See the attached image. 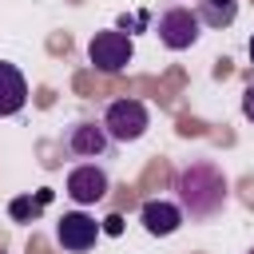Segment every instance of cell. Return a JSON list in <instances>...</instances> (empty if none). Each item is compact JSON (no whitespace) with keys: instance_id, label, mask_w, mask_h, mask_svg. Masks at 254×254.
I'll list each match as a JSON object with an SVG mask.
<instances>
[{"instance_id":"6da1fadb","label":"cell","mask_w":254,"mask_h":254,"mask_svg":"<svg viewBox=\"0 0 254 254\" xmlns=\"http://www.w3.org/2000/svg\"><path fill=\"white\" fill-rule=\"evenodd\" d=\"M175 198H179V210L183 218H194V222H206L214 218L222 206H226V175L198 159V163H187L175 179Z\"/></svg>"},{"instance_id":"7a4b0ae2","label":"cell","mask_w":254,"mask_h":254,"mask_svg":"<svg viewBox=\"0 0 254 254\" xmlns=\"http://www.w3.org/2000/svg\"><path fill=\"white\" fill-rule=\"evenodd\" d=\"M103 127H107L111 143H135V139H143V131L151 127L147 103H143V99H131V95L107 103V111H103Z\"/></svg>"},{"instance_id":"3957f363","label":"cell","mask_w":254,"mask_h":254,"mask_svg":"<svg viewBox=\"0 0 254 254\" xmlns=\"http://www.w3.org/2000/svg\"><path fill=\"white\" fill-rule=\"evenodd\" d=\"M131 56H135V44H131V36L119 32V28H111V32H95L91 44H87V60H91L95 71H103V75L123 71V67L131 64Z\"/></svg>"},{"instance_id":"277c9868","label":"cell","mask_w":254,"mask_h":254,"mask_svg":"<svg viewBox=\"0 0 254 254\" xmlns=\"http://www.w3.org/2000/svg\"><path fill=\"white\" fill-rule=\"evenodd\" d=\"M202 24H198V16L190 12V8H167L163 16H159V40L171 48V52H183V48H194L198 44V32Z\"/></svg>"},{"instance_id":"5b68a950","label":"cell","mask_w":254,"mask_h":254,"mask_svg":"<svg viewBox=\"0 0 254 254\" xmlns=\"http://www.w3.org/2000/svg\"><path fill=\"white\" fill-rule=\"evenodd\" d=\"M99 234H103L99 222H95L91 214H83V210H71V214H64V218L56 222V242H60L64 250H71V254L91 250Z\"/></svg>"},{"instance_id":"8992f818","label":"cell","mask_w":254,"mask_h":254,"mask_svg":"<svg viewBox=\"0 0 254 254\" xmlns=\"http://www.w3.org/2000/svg\"><path fill=\"white\" fill-rule=\"evenodd\" d=\"M107 194V171L99 163H79L71 175H67V198L79 202V206H91Z\"/></svg>"},{"instance_id":"52a82bcc","label":"cell","mask_w":254,"mask_h":254,"mask_svg":"<svg viewBox=\"0 0 254 254\" xmlns=\"http://www.w3.org/2000/svg\"><path fill=\"white\" fill-rule=\"evenodd\" d=\"M64 147H67V155H75V159H103V155L111 151V135H107L103 123H75V127L67 131Z\"/></svg>"},{"instance_id":"ba28073f","label":"cell","mask_w":254,"mask_h":254,"mask_svg":"<svg viewBox=\"0 0 254 254\" xmlns=\"http://www.w3.org/2000/svg\"><path fill=\"white\" fill-rule=\"evenodd\" d=\"M139 222H143V230H147V234L167 238V234H175V230L183 226V210H179V202H167V198H147V202L139 206Z\"/></svg>"},{"instance_id":"9c48e42d","label":"cell","mask_w":254,"mask_h":254,"mask_svg":"<svg viewBox=\"0 0 254 254\" xmlns=\"http://www.w3.org/2000/svg\"><path fill=\"white\" fill-rule=\"evenodd\" d=\"M28 103V83L16 64H0V115H16Z\"/></svg>"},{"instance_id":"30bf717a","label":"cell","mask_w":254,"mask_h":254,"mask_svg":"<svg viewBox=\"0 0 254 254\" xmlns=\"http://www.w3.org/2000/svg\"><path fill=\"white\" fill-rule=\"evenodd\" d=\"M198 24L206 28H230L238 16V0H198Z\"/></svg>"},{"instance_id":"8fae6325","label":"cell","mask_w":254,"mask_h":254,"mask_svg":"<svg viewBox=\"0 0 254 254\" xmlns=\"http://www.w3.org/2000/svg\"><path fill=\"white\" fill-rule=\"evenodd\" d=\"M44 202H48V194H40L36 202H32V198H16V202H12V218H28V214H40V206H44Z\"/></svg>"},{"instance_id":"7c38bea8","label":"cell","mask_w":254,"mask_h":254,"mask_svg":"<svg viewBox=\"0 0 254 254\" xmlns=\"http://www.w3.org/2000/svg\"><path fill=\"white\" fill-rule=\"evenodd\" d=\"M242 115H246V119L254 123V83H250V87L242 91Z\"/></svg>"},{"instance_id":"4fadbf2b","label":"cell","mask_w":254,"mask_h":254,"mask_svg":"<svg viewBox=\"0 0 254 254\" xmlns=\"http://www.w3.org/2000/svg\"><path fill=\"white\" fill-rule=\"evenodd\" d=\"M99 230H103V234H119V230H123V218H119V214H107Z\"/></svg>"},{"instance_id":"5bb4252c","label":"cell","mask_w":254,"mask_h":254,"mask_svg":"<svg viewBox=\"0 0 254 254\" xmlns=\"http://www.w3.org/2000/svg\"><path fill=\"white\" fill-rule=\"evenodd\" d=\"M250 64H254V36H250Z\"/></svg>"},{"instance_id":"9a60e30c","label":"cell","mask_w":254,"mask_h":254,"mask_svg":"<svg viewBox=\"0 0 254 254\" xmlns=\"http://www.w3.org/2000/svg\"><path fill=\"white\" fill-rule=\"evenodd\" d=\"M250 254H254V250H250Z\"/></svg>"}]
</instances>
